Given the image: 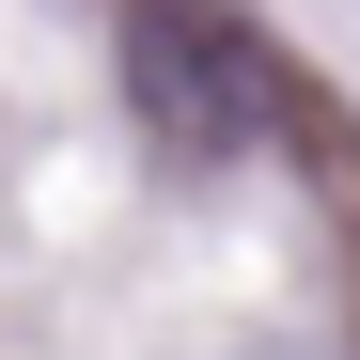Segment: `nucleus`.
I'll return each instance as SVG.
<instances>
[{
    "label": "nucleus",
    "mask_w": 360,
    "mask_h": 360,
    "mask_svg": "<svg viewBox=\"0 0 360 360\" xmlns=\"http://www.w3.org/2000/svg\"><path fill=\"white\" fill-rule=\"evenodd\" d=\"M126 110H141L157 157L219 172V157L266 141L282 94H266V47L235 32V16H204V0H141V16H126Z\"/></svg>",
    "instance_id": "nucleus-1"
}]
</instances>
